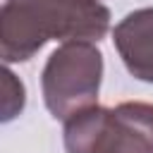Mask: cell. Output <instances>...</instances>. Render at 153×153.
<instances>
[{"mask_svg":"<svg viewBox=\"0 0 153 153\" xmlns=\"http://www.w3.org/2000/svg\"><path fill=\"white\" fill-rule=\"evenodd\" d=\"M115 50L127 72L146 84H153V7H141L112 29Z\"/></svg>","mask_w":153,"mask_h":153,"instance_id":"obj_4","label":"cell"},{"mask_svg":"<svg viewBox=\"0 0 153 153\" xmlns=\"http://www.w3.org/2000/svg\"><path fill=\"white\" fill-rule=\"evenodd\" d=\"M110 31L100 0H5L0 10V57L5 65L31 60L48 41H93Z\"/></svg>","mask_w":153,"mask_h":153,"instance_id":"obj_1","label":"cell"},{"mask_svg":"<svg viewBox=\"0 0 153 153\" xmlns=\"http://www.w3.org/2000/svg\"><path fill=\"white\" fill-rule=\"evenodd\" d=\"M67 153H153V103L91 105L65 120Z\"/></svg>","mask_w":153,"mask_h":153,"instance_id":"obj_2","label":"cell"},{"mask_svg":"<svg viewBox=\"0 0 153 153\" xmlns=\"http://www.w3.org/2000/svg\"><path fill=\"white\" fill-rule=\"evenodd\" d=\"M103 81V53L93 41H65L57 45L41 72V91L48 112L55 120L98 105Z\"/></svg>","mask_w":153,"mask_h":153,"instance_id":"obj_3","label":"cell"}]
</instances>
